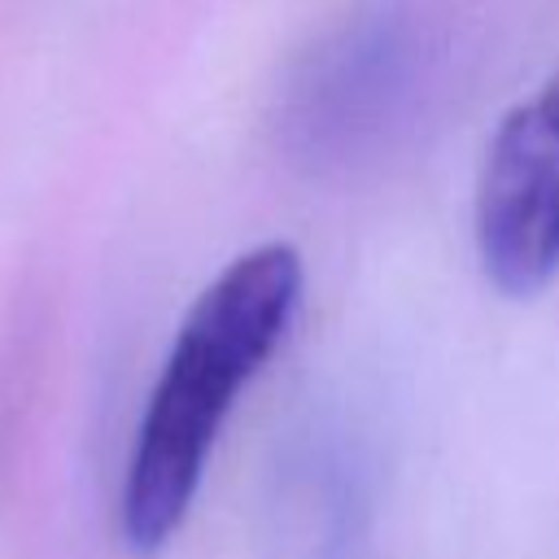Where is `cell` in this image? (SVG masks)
<instances>
[{
    "mask_svg": "<svg viewBox=\"0 0 559 559\" xmlns=\"http://www.w3.org/2000/svg\"><path fill=\"white\" fill-rule=\"evenodd\" d=\"M301 284V253L284 240H266L231 258L188 306L127 459L118 502L127 550L157 555L183 528L218 428L236 393L280 349Z\"/></svg>",
    "mask_w": 559,
    "mask_h": 559,
    "instance_id": "1",
    "label": "cell"
},
{
    "mask_svg": "<svg viewBox=\"0 0 559 559\" xmlns=\"http://www.w3.org/2000/svg\"><path fill=\"white\" fill-rule=\"evenodd\" d=\"M476 253L507 297H533L559 275V70L489 135L476 179Z\"/></svg>",
    "mask_w": 559,
    "mask_h": 559,
    "instance_id": "3",
    "label": "cell"
},
{
    "mask_svg": "<svg viewBox=\"0 0 559 559\" xmlns=\"http://www.w3.org/2000/svg\"><path fill=\"white\" fill-rule=\"evenodd\" d=\"M419 79L424 44L411 13L362 9L306 57L284 105V140L310 166H345L402 122Z\"/></svg>",
    "mask_w": 559,
    "mask_h": 559,
    "instance_id": "2",
    "label": "cell"
},
{
    "mask_svg": "<svg viewBox=\"0 0 559 559\" xmlns=\"http://www.w3.org/2000/svg\"><path fill=\"white\" fill-rule=\"evenodd\" d=\"M362 485L354 454L332 432L297 437L262 502V559H349Z\"/></svg>",
    "mask_w": 559,
    "mask_h": 559,
    "instance_id": "4",
    "label": "cell"
}]
</instances>
